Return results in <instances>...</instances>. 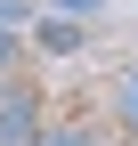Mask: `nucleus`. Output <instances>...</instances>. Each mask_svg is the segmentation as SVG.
<instances>
[{"label": "nucleus", "mask_w": 138, "mask_h": 146, "mask_svg": "<svg viewBox=\"0 0 138 146\" xmlns=\"http://www.w3.org/2000/svg\"><path fill=\"white\" fill-rule=\"evenodd\" d=\"M114 114H122V130L138 138V73H130V81H122V106H114Z\"/></svg>", "instance_id": "obj_3"}, {"label": "nucleus", "mask_w": 138, "mask_h": 146, "mask_svg": "<svg viewBox=\"0 0 138 146\" xmlns=\"http://www.w3.org/2000/svg\"><path fill=\"white\" fill-rule=\"evenodd\" d=\"M33 146H98V130H41Z\"/></svg>", "instance_id": "obj_4"}, {"label": "nucleus", "mask_w": 138, "mask_h": 146, "mask_svg": "<svg viewBox=\"0 0 138 146\" xmlns=\"http://www.w3.org/2000/svg\"><path fill=\"white\" fill-rule=\"evenodd\" d=\"M41 8H49V16H73V25H81V16H90V8H106V0H41Z\"/></svg>", "instance_id": "obj_5"}, {"label": "nucleus", "mask_w": 138, "mask_h": 146, "mask_svg": "<svg viewBox=\"0 0 138 146\" xmlns=\"http://www.w3.org/2000/svg\"><path fill=\"white\" fill-rule=\"evenodd\" d=\"M49 122H41V89L33 81H8V98H0V146H33Z\"/></svg>", "instance_id": "obj_1"}, {"label": "nucleus", "mask_w": 138, "mask_h": 146, "mask_svg": "<svg viewBox=\"0 0 138 146\" xmlns=\"http://www.w3.org/2000/svg\"><path fill=\"white\" fill-rule=\"evenodd\" d=\"M16 57H25V33H8V25H0V73H8Z\"/></svg>", "instance_id": "obj_6"}, {"label": "nucleus", "mask_w": 138, "mask_h": 146, "mask_svg": "<svg viewBox=\"0 0 138 146\" xmlns=\"http://www.w3.org/2000/svg\"><path fill=\"white\" fill-rule=\"evenodd\" d=\"M81 41H90V25H73V16H33L25 25V49H41V57H81Z\"/></svg>", "instance_id": "obj_2"}]
</instances>
